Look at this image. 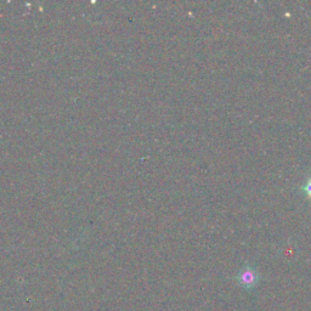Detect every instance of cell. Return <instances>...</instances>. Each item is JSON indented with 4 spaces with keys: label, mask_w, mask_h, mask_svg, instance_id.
I'll return each instance as SVG.
<instances>
[{
    "label": "cell",
    "mask_w": 311,
    "mask_h": 311,
    "mask_svg": "<svg viewBox=\"0 0 311 311\" xmlns=\"http://www.w3.org/2000/svg\"><path fill=\"white\" fill-rule=\"evenodd\" d=\"M240 281L242 282V284L244 285H253L254 282L257 281V274L254 270H252L249 268V266H247L246 269H243L241 271V275H240Z\"/></svg>",
    "instance_id": "cell-1"
},
{
    "label": "cell",
    "mask_w": 311,
    "mask_h": 311,
    "mask_svg": "<svg viewBox=\"0 0 311 311\" xmlns=\"http://www.w3.org/2000/svg\"><path fill=\"white\" fill-rule=\"evenodd\" d=\"M300 190H301V192L305 194L307 199L311 201V175L306 179L305 183L301 185Z\"/></svg>",
    "instance_id": "cell-2"
}]
</instances>
